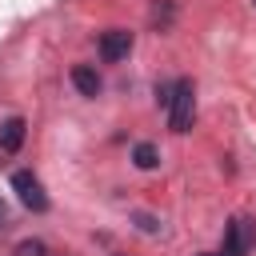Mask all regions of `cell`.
<instances>
[{
  "instance_id": "3957f363",
  "label": "cell",
  "mask_w": 256,
  "mask_h": 256,
  "mask_svg": "<svg viewBox=\"0 0 256 256\" xmlns=\"http://www.w3.org/2000/svg\"><path fill=\"white\" fill-rule=\"evenodd\" d=\"M132 52V32L128 28H108L104 36H100V60L104 64H116V60H124Z\"/></svg>"
},
{
  "instance_id": "277c9868",
  "label": "cell",
  "mask_w": 256,
  "mask_h": 256,
  "mask_svg": "<svg viewBox=\"0 0 256 256\" xmlns=\"http://www.w3.org/2000/svg\"><path fill=\"white\" fill-rule=\"evenodd\" d=\"M252 240H256V228L236 216V220L228 224V232H224V256H244V252L252 248Z\"/></svg>"
},
{
  "instance_id": "52a82bcc",
  "label": "cell",
  "mask_w": 256,
  "mask_h": 256,
  "mask_svg": "<svg viewBox=\"0 0 256 256\" xmlns=\"http://www.w3.org/2000/svg\"><path fill=\"white\" fill-rule=\"evenodd\" d=\"M132 160H136V168H144V172L160 168V152H156V144H148V140H140V144L132 148Z\"/></svg>"
},
{
  "instance_id": "7a4b0ae2",
  "label": "cell",
  "mask_w": 256,
  "mask_h": 256,
  "mask_svg": "<svg viewBox=\"0 0 256 256\" xmlns=\"http://www.w3.org/2000/svg\"><path fill=\"white\" fill-rule=\"evenodd\" d=\"M12 188H16V196H20V204H24V208H32V212H44V208H48L44 184H40V180H36L28 168L12 172Z\"/></svg>"
},
{
  "instance_id": "5b68a950",
  "label": "cell",
  "mask_w": 256,
  "mask_h": 256,
  "mask_svg": "<svg viewBox=\"0 0 256 256\" xmlns=\"http://www.w3.org/2000/svg\"><path fill=\"white\" fill-rule=\"evenodd\" d=\"M24 128H28V124H24L20 116H8V120L0 124V152H8V156L20 152V144H24Z\"/></svg>"
},
{
  "instance_id": "ba28073f",
  "label": "cell",
  "mask_w": 256,
  "mask_h": 256,
  "mask_svg": "<svg viewBox=\"0 0 256 256\" xmlns=\"http://www.w3.org/2000/svg\"><path fill=\"white\" fill-rule=\"evenodd\" d=\"M16 256H48V248L40 240H20L16 244Z\"/></svg>"
},
{
  "instance_id": "9c48e42d",
  "label": "cell",
  "mask_w": 256,
  "mask_h": 256,
  "mask_svg": "<svg viewBox=\"0 0 256 256\" xmlns=\"http://www.w3.org/2000/svg\"><path fill=\"white\" fill-rule=\"evenodd\" d=\"M0 220H4V200H0Z\"/></svg>"
},
{
  "instance_id": "6da1fadb",
  "label": "cell",
  "mask_w": 256,
  "mask_h": 256,
  "mask_svg": "<svg viewBox=\"0 0 256 256\" xmlns=\"http://www.w3.org/2000/svg\"><path fill=\"white\" fill-rule=\"evenodd\" d=\"M192 116H196L192 80H176L172 92H168V128H172V132H188V128H192Z\"/></svg>"
},
{
  "instance_id": "8992f818",
  "label": "cell",
  "mask_w": 256,
  "mask_h": 256,
  "mask_svg": "<svg viewBox=\"0 0 256 256\" xmlns=\"http://www.w3.org/2000/svg\"><path fill=\"white\" fill-rule=\"evenodd\" d=\"M72 84H76L80 96H100V76H96L88 64H76V68H72Z\"/></svg>"
}]
</instances>
